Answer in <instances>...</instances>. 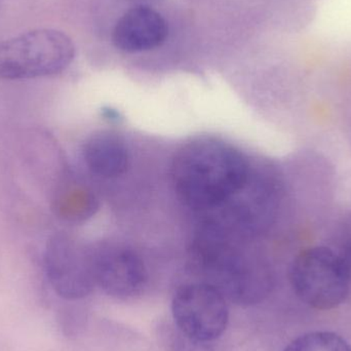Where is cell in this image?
Returning <instances> with one entry per match:
<instances>
[{"label": "cell", "instance_id": "6da1fadb", "mask_svg": "<svg viewBox=\"0 0 351 351\" xmlns=\"http://www.w3.org/2000/svg\"><path fill=\"white\" fill-rule=\"evenodd\" d=\"M197 271L225 298L241 306L263 301L272 288V274L265 260L247 249L230 229L206 223L192 245Z\"/></svg>", "mask_w": 351, "mask_h": 351}, {"label": "cell", "instance_id": "7a4b0ae2", "mask_svg": "<svg viewBox=\"0 0 351 351\" xmlns=\"http://www.w3.org/2000/svg\"><path fill=\"white\" fill-rule=\"evenodd\" d=\"M250 177L249 162L243 154L212 139L184 146L172 167L178 196L196 210H214L226 204L245 187Z\"/></svg>", "mask_w": 351, "mask_h": 351}, {"label": "cell", "instance_id": "3957f363", "mask_svg": "<svg viewBox=\"0 0 351 351\" xmlns=\"http://www.w3.org/2000/svg\"><path fill=\"white\" fill-rule=\"evenodd\" d=\"M75 45L66 33L35 29L0 41V78L31 80L57 75L75 58Z\"/></svg>", "mask_w": 351, "mask_h": 351}, {"label": "cell", "instance_id": "277c9868", "mask_svg": "<svg viewBox=\"0 0 351 351\" xmlns=\"http://www.w3.org/2000/svg\"><path fill=\"white\" fill-rule=\"evenodd\" d=\"M350 278L346 260L325 247L301 252L290 270L295 294L305 304L319 311L337 308L346 301Z\"/></svg>", "mask_w": 351, "mask_h": 351}, {"label": "cell", "instance_id": "5b68a950", "mask_svg": "<svg viewBox=\"0 0 351 351\" xmlns=\"http://www.w3.org/2000/svg\"><path fill=\"white\" fill-rule=\"evenodd\" d=\"M227 301L212 285H183L173 297V323L190 337L212 343L223 335L228 326Z\"/></svg>", "mask_w": 351, "mask_h": 351}, {"label": "cell", "instance_id": "8992f818", "mask_svg": "<svg viewBox=\"0 0 351 351\" xmlns=\"http://www.w3.org/2000/svg\"><path fill=\"white\" fill-rule=\"evenodd\" d=\"M45 268L51 288L65 300H82L97 286L92 251L66 233L49 237L45 251Z\"/></svg>", "mask_w": 351, "mask_h": 351}, {"label": "cell", "instance_id": "52a82bcc", "mask_svg": "<svg viewBox=\"0 0 351 351\" xmlns=\"http://www.w3.org/2000/svg\"><path fill=\"white\" fill-rule=\"evenodd\" d=\"M90 251L96 285L107 295L130 299L143 292L147 268L134 250L117 243H101Z\"/></svg>", "mask_w": 351, "mask_h": 351}, {"label": "cell", "instance_id": "ba28073f", "mask_svg": "<svg viewBox=\"0 0 351 351\" xmlns=\"http://www.w3.org/2000/svg\"><path fill=\"white\" fill-rule=\"evenodd\" d=\"M169 36V25L158 10L138 4L121 16L112 30V43L119 51L136 53L162 47Z\"/></svg>", "mask_w": 351, "mask_h": 351}, {"label": "cell", "instance_id": "9c48e42d", "mask_svg": "<svg viewBox=\"0 0 351 351\" xmlns=\"http://www.w3.org/2000/svg\"><path fill=\"white\" fill-rule=\"evenodd\" d=\"M82 156L90 173L104 179L125 174L129 166V152L125 142L110 132L90 136L82 148Z\"/></svg>", "mask_w": 351, "mask_h": 351}, {"label": "cell", "instance_id": "30bf717a", "mask_svg": "<svg viewBox=\"0 0 351 351\" xmlns=\"http://www.w3.org/2000/svg\"><path fill=\"white\" fill-rule=\"evenodd\" d=\"M55 208L62 218L82 221L95 214L98 202L90 190L82 187L66 188L56 198Z\"/></svg>", "mask_w": 351, "mask_h": 351}, {"label": "cell", "instance_id": "8fae6325", "mask_svg": "<svg viewBox=\"0 0 351 351\" xmlns=\"http://www.w3.org/2000/svg\"><path fill=\"white\" fill-rule=\"evenodd\" d=\"M284 351H351V346L337 334L315 331L299 336Z\"/></svg>", "mask_w": 351, "mask_h": 351}, {"label": "cell", "instance_id": "7c38bea8", "mask_svg": "<svg viewBox=\"0 0 351 351\" xmlns=\"http://www.w3.org/2000/svg\"><path fill=\"white\" fill-rule=\"evenodd\" d=\"M158 336L168 351H215L210 342L200 341L182 332L174 323L162 324Z\"/></svg>", "mask_w": 351, "mask_h": 351}, {"label": "cell", "instance_id": "4fadbf2b", "mask_svg": "<svg viewBox=\"0 0 351 351\" xmlns=\"http://www.w3.org/2000/svg\"><path fill=\"white\" fill-rule=\"evenodd\" d=\"M102 117L109 123H119L121 121V115L117 109L111 108V107H105L101 111Z\"/></svg>", "mask_w": 351, "mask_h": 351}, {"label": "cell", "instance_id": "5bb4252c", "mask_svg": "<svg viewBox=\"0 0 351 351\" xmlns=\"http://www.w3.org/2000/svg\"><path fill=\"white\" fill-rule=\"evenodd\" d=\"M346 260V264H348V269H350V276H351V245L350 247V250H348V258Z\"/></svg>", "mask_w": 351, "mask_h": 351}, {"label": "cell", "instance_id": "9a60e30c", "mask_svg": "<svg viewBox=\"0 0 351 351\" xmlns=\"http://www.w3.org/2000/svg\"><path fill=\"white\" fill-rule=\"evenodd\" d=\"M130 1L138 2L139 4H145L146 2L154 1V0H130Z\"/></svg>", "mask_w": 351, "mask_h": 351}]
</instances>
